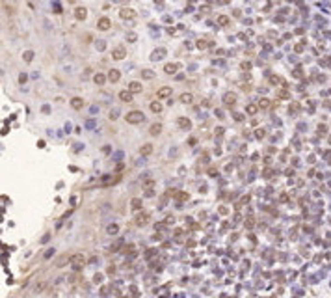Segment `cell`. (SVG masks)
I'll list each match as a JSON object with an SVG mask.
<instances>
[{
	"label": "cell",
	"instance_id": "21",
	"mask_svg": "<svg viewBox=\"0 0 331 298\" xmlns=\"http://www.w3.org/2000/svg\"><path fill=\"white\" fill-rule=\"evenodd\" d=\"M117 231H119V225H117V224H112V225H108V233H110V235H115Z\"/></svg>",
	"mask_w": 331,
	"mask_h": 298
},
{
	"label": "cell",
	"instance_id": "9",
	"mask_svg": "<svg viewBox=\"0 0 331 298\" xmlns=\"http://www.w3.org/2000/svg\"><path fill=\"white\" fill-rule=\"evenodd\" d=\"M74 15H76V19H80V21H82V19H86V15H88V9H86L84 6H78V8L74 9Z\"/></svg>",
	"mask_w": 331,
	"mask_h": 298
},
{
	"label": "cell",
	"instance_id": "11",
	"mask_svg": "<svg viewBox=\"0 0 331 298\" xmlns=\"http://www.w3.org/2000/svg\"><path fill=\"white\" fill-rule=\"evenodd\" d=\"M71 106H73L74 110H80V108L84 106V101L80 99V97H73V99H71Z\"/></svg>",
	"mask_w": 331,
	"mask_h": 298
},
{
	"label": "cell",
	"instance_id": "18",
	"mask_svg": "<svg viewBox=\"0 0 331 298\" xmlns=\"http://www.w3.org/2000/svg\"><path fill=\"white\" fill-rule=\"evenodd\" d=\"M93 80H95V84H104L106 77H104V75H100V73H97L95 77H93Z\"/></svg>",
	"mask_w": 331,
	"mask_h": 298
},
{
	"label": "cell",
	"instance_id": "29",
	"mask_svg": "<svg viewBox=\"0 0 331 298\" xmlns=\"http://www.w3.org/2000/svg\"><path fill=\"white\" fill-rule=\"evenodd\" d=\"M197 47H199V49H205V47H207V41H205V39H199V41H197Z\"/></svg>",
	"mask_w": 331,
	"mask_h": 298
},
{
	"label": "cell",
	"instance_id": "19",
	"mask_svg": "<svg viewBox=\"0 0 331 298\" xmlns=\"http://www.w3.org/2000/svg\"><path fill=\"white\" fill-rule=\"evenodd\" d=\"M145 222H147V214H138L136 216V224L138 225H143Z\"/></svg>",
	"mask_w": 331,
	"mask_h": 298
},
{
	"label": "cell",
	"instance_id": "6",
	"mask_svg": "<svg viewBox=\"0 0 331 298\" xmlns=\"http://www.w3.org/2000/svg\"><path fill=\"white\" fill-rule=\"evenodd\" d=\"M223 103H225V104H235L236 103V95L233 92H227L225 95H223Z\"/></svg>",
	"mask_w": 331,
	"mask_h": 298
},
{
	"label": "cell",
	"instance_id": "15",
	"mask_svg": "<svg viewBox=\"0 0 331 298\" xmlns=\"http://www.w3.org/2000/svg\"><path fill=\"white\" fill-rule=\"evenodd\" d=\"M190 119H188V118H179V127L181 129H190Z\"/></svg>",
	"mask_w": 331,
	"mask_h": 298
},
{
	"label": "cell",
	"instance_id": "16",
	"mask_svg": "<svg viewBox=\"0 0 331 298\" xmlns=\"http://www.w3.org/2000/svg\"><path fill=\"white\" fill-rule=\"evenodd\" d=\"M181 101H182L184 104H190L192 101H193V97H192V93H182V95H181Z\"/></svg>",
	"mask_w": 331,
	"mask_h": 298
},
{
	"label": "cell",
	"instance_id": "30",
	"mask_svg": "<svg viewBox=\"0 0 331 298\" xmlns=\"http://www.w3.org/2000/svg\"><path fill=\"white\" fill-rule=\"evenodd\" d=\"M132 207H136V209H140V207H141V201H140V199H132Z\"/></svg>",
	"mask_w": 331,
	"mask_h": 298
},
{
	"label": "cell",
	"instance_id": "14",
	"mask_svg": "<svg viewBox=\"0 0 331 298\" xmlns=\"http://www.w3.org/2000/svg\"><path fill=\"white\" fill-rule=\"evenodd\" d=\"M160 130H162V125H160V123H155V125H151V129H149V134L156 136V134H160Z\"/></svg>",
	"mask_w": 331,
	"mask_h": 298
},
{
	"label": "cell",
	"instance_id": "27",
	"mask_svg": "<svg viewBox=\"0 0 331 298\" xmlns=\"http://www.w3.org/2000/svg\"><path fill=\"white\" fill-rule=\"evenodd\" d=\"M22 58L26 60V62H30V60L34 58V52H32V50H28V52H24V54H22Z\"/></svg>",
	"mask_w": 331,
	"mask_h": 298
},
{
	"label": "cell",
	"instance_id": "23",
	"mask_svg": "<svg viewBox=\"0 0 331 298\" xmlns=\"http://www.w3.org/2000/svg\"><path fill=\"white\" fill-rule=\"evenodd\" d=\"M270 106V101L268 99H261L259 101V108H268Z\"/></svg>",
	"mask_w": 331,
	"mask_h": 298
},
{
	"label": "cell",
	"instance_id": "13",
	"mask_svg": "<svg viewBox=\"0 0 331 298\" xmlns=\"http://www.w3.org/2000/svg\"><path fill=\"white\" fill-rule=\"evenodd\" d=\"M151 112H155V114H158V112H162V104H160V101H152L151 103Z\"/></svg>",
	"mask_w": 331,
	"mask_h": 298
},
{
	"label": "cell",
	"instance_id": "25",
	"mask_svg": "<svg viewBox=\"0 0 331 298\" xmlns=\"http://www.w3.org/2000/svg\"><path fill=\"white\" fill-rule=\"evenodd\" d=\"M141 75H143L145 78H152V77H155V73H152L151 69H143V71H141Z\"/></svg>",
	"mask_w": 331,
	"mask_h": 298
},
{
	"label": "cell",
	"instance_id": "28",
	"mask_svg": "<svg viewBox=\"0 0 331 298\" xmlns=\"http://www.w3.org/2000/svg\"><path fill=\"white\" fill-rule=\"evenodd\" d=\"M257 110H259V106H247V110H246V112H247V114H255Z\"/></svg>",
	"mask_w": 331,
	"mask_h": 298
},
{
	"label": "cell",
	"instance_id": "17",
	"mask_svg": "<svg viewBox=\"0 0 331 298\" xmlns=\"http://www.w3.org/2000/svg\"><path fill=\"white\" fill-rule=\"evenodd\" d=\"M164 71L166 73H175L177 71V63H166L164 65Z\"/></svg>",
	"mask_w": 331,
	"mask_h": 298
},
{
	"label": "cell",
	"instance_id": "2",
	"mask_svg": "<svg viewBox=\"0 0 331 298\" xmlns=\"http://www.w3.org/2000/svg\"><path fill=\"white\" fill-rule=\"evenodd\" d=\"M125 56H126V49H125V47H121V45L112 50V58H114V60H123Z\"/></svg>",
	"mask_w": 331,
	"mask_h": 298
},
{
	"label": "cell",
	"instance_id": "31",
	"mask_svg": "<svg viewBox=\"0 0 331 298\" xmlns=\"http://www.w3.org/2000/svg\"><path fill=\"white\" fill-rule=\"evenodd\" d=\"M277 95H279V97H283V99H287V97H288V93L285 92V89H283V92H277Z\"/></svg>",
	"mask_w": 331,
	"mask_h": 298
},
{
	"label": "cell",
	"instance_id": "20",
	"mask_svg": "<svg viewBox=\"0 0 331 298\" xmlns=\"http://www.w3.org/2000/svg\"><path fill=\"white\" fill-rule=\"evenodd\" d=\"M164 58L166 56V49H160V50H155V52H152V60H155V58Z\"/></svg>",
	"mask_w": 331,
	"mask_h": 298
},
{
	"label": "cell",
	"instance_id": "10",
	"mask_svg": "<svg viewBox=\"0 0 331 298\" xmlns=\"http://www.w3.org/2000/svg\"><path fill=\"white\" fill-rule=\"evenodd\" d=\"M119 78H121V71H117V69H112V71L108 73V80H110V82H117Z\"/></svg>",
	"mask_w": 331,
	"mask_h": 298
},
{
	"label": "cell",
	"instance_id": "32",
	"mask_svg": "<svg viewBox=\"0 0 331 298\" xmlns=\"http://www.w3.org/2000/svg\"><path fill=\"white\" fill-rule=\"evenodd\" d=\"M19 82H21V84L26 82V75H21V77H19Z\"/></svg>",
	"mask_w": 331,
	"mask_h": 298
},
{
	"label": "cell",
	"instance_id": "5",
	"mask_svg": "<svg viewBox=\"0 0 331 298\" xmlns=\"http://www.w3.org/2000/svg\"><path fill=\"white\" fill-rule=\"evenodd\" d=\"M97 26H99L100 30H110L112 23H110V19H108V17H100V19H99V23H97Z\"/></svg>",
	"mask_w": 331,
	"mask_h": 298
},
{
	"label": "cell",
	"instance_id": "26",
	"mask_svg": "<svg viewBox=\"0 0 331 298\" xmlns=\"http://www.w3.org/2000/svg\"><path fill=\"white\" fill-rule=\"evenodd\" d=\"M177 198H179L181 201H186L188 199V194H186V192H177Z\"/></svg>",
	"mask_w": 331,
	"mask_h": 298
},
{
	"label": "cell",
	"instance_id": "7",
	"mask_svg": "<svg viewBox=\"0 0 331 298\" xmlns=\"http://www.w3.org/2000/svg\"><path fill=\"white\" fill-rule=\"evenodd\" d=\"M132 95H134V93H132L130 89H123V92L119 93V99L125 101V103H130V101H132Z\"/></svg>",
	"mask_w": 331,
	"mask_h": 298
},
{
	"label": "cell",
	"instance_id": "4",
	"mask_svg": "<svg viewBox=\"0 0 331 298\" xmlns=\"http://www.w3.org/2000/svg\"><path fill=\"white\" fill-rule=\"evenodd\" d=\"M119 15H121V17H123V19H134L136 11H134V9H130V8H121Z\"/></svg>",
	"mask_w": 331,
	"mask_h": 298
},
{
	"label": "cell",
	"instance_id": "12",
	"mask_svg": "<svg viewBox=\"0 0 331 298\" xmlns=\"http://www.w3.org/2000/svg\"><path fill=\"white\" fill-rule=\"evenodd\" d=\"M169 95H171V88H167V86L158 89V99H166V97H169Z\"/></svg>",
	"mask_w": 331,
	"mask_h": 298
},
{
	"label": "cell",
	"instance_id": "22",
	"mask_svg": "<svg viewBox=\"0 0 331 298\" xmlns=\"http://www.w3.org/2000/svg\"><path fill=\"white\" fill-rule=\"evenodd\" d=\"M151 151H152V145L151 144H145L143 147H141V155H149Z\"/></svg>",
	"mask_w": 331,
	"mask_h": 298
},
{
	"label": "cell",
	"instance_id": "24",
	"mask_svg": "<svg viewBox=\"0 0 331 298\" xmlns=\"http://www.w3.org/2000/svg\"><path fill=\"white\" fill-rule=\"evenodd\" d=\"M218 24H229V17H225V15H221V17H218Z\"/></svg>",
	"mask_w": 331,
	"mask_h": 298
},
{
	"label": "cell",
	"instance_id": "1",
	"mask_svg": "<svg viewBox=\"0 0 331 298\" xmlns=\"http://www.w3.org/2000/svg\"><path fill=\"white\" fill-rule=\"evenodd\" d=\"M126 118V121L129 123H132V125H136V123H141L145 118H143V112H140V110H132V112H129L125 116Z\"/></svg>",
	"mask_w": 331,
	"mask_h": 298
},
{
	"label": "cell",
	"instance_id": "8",
	"mask_svg": "<svg viewBox=\"0 0 331 298\" xmlns=\"http://www.w3.org/2000/svg\"><path fill=\"white\" fill-rule=\"evenodd\" d=\"M129 89H130L132 93H140V92H141L143 88H141V84L138 82V80H132V82L129 84Z\"/></svg>",
	"mask_w": 331,
	"mask_h": 298
},
{
	"label": "cell",
	"instance_id": "33",
	"mask_svg": "<svg viewBox=\"0 0 331 298\" xmlns=\"http://www.w3.org/2000/svg\"><path fill=\"white\" fill-rule=\"evenodd\" d=\"M235 119L236 121H242V114H235Z\"/></svg>",
	"mask_w": 331,
	"mask_h": 298
},
{
	"label": "cell",
	"instance_id": "3",
	"mask_svg": "<svg viewBox=\"0 0 331 298\" xmlns=\"http://www.w3.org/2000/svg\"><path fill=\"white\" fill-rule=\"evenodd\" d=\"M71 263H73L74 266H78V268H80V266H82L84 263H86V257H84L82 254H74L73 257H71Z\"/></svg>",
	"mask_w": 331,
	"mask_h": 298
}]
</instances>
